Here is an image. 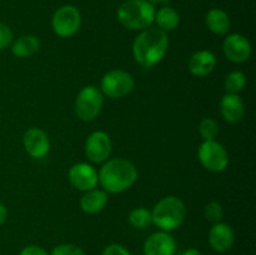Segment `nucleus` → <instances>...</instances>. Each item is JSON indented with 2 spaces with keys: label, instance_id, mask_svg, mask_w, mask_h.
Returning a JSON list of instances; mask_svg holds the SVG:
<instances>
[{
  "label": "nucleus",
  "instance_id": "nucleus-1",
  "mask_svg": "<svg viewBox=\"0 0 256 255\" xmlns=\"http://www.w3.org/2000/svg\"><path fill=\"white\" fill-rule=\"evenodd\" d=\"M169 45L166 32L159 28L144 29L132 44V54L135 60L144 68L156 65L165 56Z\"/></svg>",
  "mask_w": 256,
  "mask_h": 255
},
{
  "label": "nucleus",
  "instance_id": "nucleus-2",
  "mask_svg": "<svg viewBox=\"0 0 256 255\" xmlns=\"http://www.w3.org/2000/svg\"><path fill=\"white\" fill-rule=\"evenodd\" d=\"M98 175L105 192L119 194L129 189L136 182L138 170L129 160L115 158L108 160Z\"/></svg>",
  "mask_w": 256,
  "mask_h": 255
},
{
  "label": "nucleus",
  "instance_id": "nucleus-3",
  "mask_svg": "<svg viewBox=\"0 0 256 255\" xmlns=\"http://www.w3.org/2000/svg\"><path fill=\"white\" fill-rule=\"evenodd\" d=\"M186 216L184 202L178 196H165L158 202L152 212V222L162 232H172L182 226Z\"/></svg>",
  "mask_w": 256,
  "mask_h": 255
},
{
  "label": "nucleus",
  "instance_id": "nucleus-4",
  "mask_svg": "<svg viewBox=\"0 0 256 255\" xmlns=\"http://www.w3.org/2000/svg\"><path fill=\"white\" fill-rule=\"evenodd\" d=\"M155 8L146 0H128L120 5L118 19L130 30H144L155 20Z\"/></svg>",
  "mask_w": 256,
  "mask_h": 255
},
{
  "label": "nucleus",
  "instance_id": "nucleus-5",
  "mask_svg": "<svg viewBox=\"0 0 256 255\" xmlns=\"http://www.w3.org/2000/svg\"><path fill=\"white\" fill-rule=\"evenodd\" d=\"M104 104L102 92L94 85H88L80 90L75 102V112L82 122H92L99 115Z\"/></svg>",
  "mask_w": 256,
  "mask_h": 255
},
{
  "label": "nucleus",
  "instance_id": "nucleus-6",
  "mask_svg": "<svg viewBox=\"0 0 256 255\" xmlns=\"http://www.w3.org/2000/svg\"><path fill=\"white\" fill-rule=\"evenodd\" d=\"M198 156L205 169L212 172H222L229 164V155L220 142L206 140L200 145Z\"/></svg>",
  "mask_w": 256,
  "mask_h": 255
},
{
  "label": "nucleus",
  "instance_id": "nucleus-7",
  "mask_svg": "<svg viewBox=\"0 0 256 255\" xmlns=\"http://www.w3.org/2000/svg\"><path fill=\"white\" fill-rule=\"evenodd\" d=\"M134 88V79L124 70H112L102 79V92L112 99L126 96Z\"/></svg>",
  "mask_w": 256,
  "mask_h": 255
},
{
  "label": "nucleus",
  "instance_id": "nucleus-8",
  "mask_svg": "<svg viewBox=\"0 0 256 255\" xmlns=\"http://www.w3.org/2000/svg\"><path fill=\"white\" fill-rule=\"evenodd\" d=\"M82 25L79 10L72 5H65L58 9L52 15V26L55 34L62 38L72 36Z\"/></svg>",
  "mask_w": 256,
  "mask_h": 255
},
{
  "label": "nucleus",
  "instance_id": "nucleus-9",
  "mask_svg": "<svg viewBox=\"0 0 256 255\" xmlns=\"http://www.w3.org/2000/svg\"><path fill=\"white\" fill-rule=\"evenodd\" d=\"M112 152V142L106 132H94L88 136L85 142V154L92 162H105Z\"/></svg>",
  "mask_w": 256,
  "mask_h": 255
},
{
  "label": "nucleus",
  "instance_id": "nucleus-10",
  "mask_svg": "<svg viewBox=\"0 0 256 255\" xmlns=\"http://www.w3.org/2000/svg\"><path fill=\"white\" fill-rule=\"evenodd\" d=\"M69 182L75 189L88 192L96 186L99 182L98 172L86 162H78L69 170Z\"/></svg>",
  "mask_w": 256,
  "mask_h": 255
},
{
  "label": "nucleus",
  "instance_id": "nucleus-11",
  "mask_svg": "<svg viewBox=\"0 0 256 255\" xmlns=\"http://www.w3.org/2000/svg\"><path fill=\"white\" fill-rule=\"evenodd\" d=\"M22 144L28 154L36 159L46 156L50 150L49 136L39 128H30L22 138Z\"/></svg>",
  "mask_w": 256,
  "mask_h": 255
},
{
  "label": "nucleus",
  "instance_id": "nucleus-12",
  "mask_svg": "<svg viewBox=\"0 0 256 255\" xmlns=\"http://www.w3.org/2000/svg\"><path fill=\"white\" fill-rule=\"evenodd\" d=\"M222 50L228 59L232 62H246L252 54V45L245 36L240 34H232L226 36L222 44Z\"/></svg>",
  "mask_w": 256,
  "mask_h": 255
},
{
  "label": "nucleus",
  "instance_id": "nucleus-13",
  "mask_svg": "<svg viewBox=\"0 0 256 255\" xmlns=\"http://www.w3.org/2000/svg\"><path fill=\"white\" fill-rule=\"evenodd\" d=\"M176 242L166 232H158L150 235L144 242V255H174Z\"/></svg>",
  "mask_w": 256,
  "mask_h": 255
},
{
  "label": "nucleus",
  "instance_id": "nucleus-14",
  "mask_svg": "<svg viewBox=\"0 0 256 255\" xmlns=\"http://www.w3.org/2000/svg\"><path fill=\"white\" fill-rule=\"evenodd\" d=\"M235 235L232 226L225 222H215L209 232L210 246L218 252H225L234 245Z\"/></svg>",
  "mask_w": 256,
  "mask_h": 255
},
{
  "label": "nucleus",
  "instance_id": "nucleus-15",
  "mask_svg": "<svg viewBox=\"0 0 256 255\" xmlns=\"http://www.w3.org/2000/svg\"><path fill=\"white\" fill-rule=\"evenodd\" d=\"M216 65V58L209 50H200L192 54L189 59V70L195 76H206Z\"/></svg>",
  "mask_w": 256,
  "mask_h": 255
},
{
  "label": "nucleus",
  "instance_id": "nucleus-16",
  "mask_svg": "<svg viewBox=\"0 0 256 255\" xmlns=\"http://www.w3.org/2000/svg\"><path fill=\"white\" fill-rule=\"evenodd\" d=\"M220 112L228 122H238L244 116V102L238 94H225L220 100Z\"/></svg>",
  "mask_w": 256,
  "mask_h": 255
},
{
  "label": "nucleus",
  "instance_id": "nucleus-17",
  "mask_svg": "<svg viewBox=\"0 0 256 255\" xmlns=\"http://www.w3.org/2000/svg\"><path fill=\"white\" fill-rule=\"evenodd\" d=\"M108 202V194L104 190L92 189L85 192L80 199V208L88 214H96L102 212Z\"/></svg>",
  "mask_w": 256,
  "mask_h": 255
},
{
  "label": "nucleus",
  "instance_id": "nucleus-18",
  "mask_svg": "<svg viewBox=\"0 0 256 255\" xmlns=\"http://www.w3.org/2000/svg\"><path fill=\"white\" fill-rule=\"evenodd\" d=\"M40 42L34 35H22L12 45V52L18 58H29L39 50Z\"/></svg>",
  "mask_w": 256,
  "mask_h": 255
},
{
  "label": "nucleus",
  "instance_id": "nucleus-19",
  "mask_svg": "<svg viewBox=\"0 0 256 255\" xmlns=\"http://www.w3.org/2000/svg\"><path fill=\"white\" fill-rule=\"evenodd\" d=\"M206 25L210 32L218 35H225L230 28V20L222 9H212L206 15Z\"/></svg>",
  "mask_w": 256,
  "mask_h": 255
},
{
  "label": "nucleus",
  "instance_id": "nucleus-20",
  "mask_svg": "<svg viewBox=\"0 0 256 255\" xmlns=\"http://www.w3.org/2000/svg\"><path fill=\"white\" fill-rule=\"evenodd\" d=\"M156 22L159 29H162V32H170V30H174L175 28H178L180 22L179 14H178L176 10H174L172 8L165 6L162 8L158 12H155V20Z\"/></svg>",
  "mask_w": 256,
  "mask_h": 255
},
{
  "label": "nucleus",
  "instance_id": "nucleus-21",
  "mask_svg": "<svg viewBox=\"0 0 256 255\" xmlns=\"http://www.w3.org/2000/svg\"><path fill=\"white\" fill-rule=\"evenodd\" d=\"M245 84H246V78H245L244 72H239V70L230 72L224 82L228 94H238L244 89Z\"/></svg>",
  "mask_w": 256,
  "mask_h": 255
},
{
  "label": "nucleus",
  "instance_id": "nucleus-22",
  "mask_svg": "<svg viewBox=\"0 0 256 255\" xmlns=\"http://www.w3.org/2000/svg\"><path fill=\"white\" fill-rule=\"evenodd\" d=\"M129 222L134 228L144 229V228L149 226L152 222V212H149V210L145 209V208H136V209L130 212Z\"/></svg>",
  "mask_w": 256,
  "mask_h": 255
},
{
  "label": "nucleus",
  "instance_id": "nucleus-23",
  "mask_svg": "<svg viewBox=\"0 0 256 255\" xmlns=\"http://www.w3.org/2000/svg\"><path fill=\"white\" fill-rule=\"evenodd\" d=\"M199 132L205 142L206 140H215V138L219 134V126H218L216 122L214 119H212V118H204L200 122Z\"/></svg>",
  "mask_w": 256,
  "mask_h": 255
},
{
  "label": "nucleus",
  "instance_id": "nucleus-24",
  "mask_svg": "<svg viewBox=\"0 0 256 255\" xmlns=\"http://www.w3.org/2000/svg\"><path fill=\"white\" fill-rule=\"evenodd\" d=\"M204 214L209 222H220V220L224 216V210L222 206L216 202H210L205 205L204 208Z\"/></svg>",
  "mask_w": 256,
  "mask_h": 255
},
{
  "label": "nucleus",
  "instance_id": "nucleus-25",
  "mask_svg": "<svg viewBox=\"0 0 256 255\" xmlns=\"http://www.w3.org/2000/svg\"><path fill=\"white\" fill-rule=\"evenodd\" d=\"M50 255H85L82 248L72 244H62L54 248Z\"/></svg>",
  "mask_w": 256,
  "mask_h": 255
},
{
  "label": "nucleus",
  "instance_id": "nucleus-26",
  "mask_svg": "<svg viewBox=\"0 0 256 255\" xmlns=\"http://www.w3.org/2000/svg\"><path fill=\"white\" fill-rule=\"evenodd\" d=\"M12 42V32L5 22H0V50L5 49Z\"/></svg>",
  "mask_w": 256,
  "mask_h": 255
},
{
  "label": "nucleus",
  "instance_id": "nucleus-27",
  "mask_svg": "<svg viewBox=\"0 0 256 255\" xmlns=\"http://www.w3.org/2000/svg\"><path fill=\"white\" fill-rule=\"evenodd\" d=\"M102 255H132L124 246L119 244H110L102 252Z\"/></svg>",
  "mask_w": 256,
  "mask_h": 255
},
{
  "label": "nucleus",
  "instance_id": "nucleus-28",
  "mask_svg": "<svg viewBox=\"0 0 256 255\" xmlns=\"http://www.w3.org/2000/svg\"><path fill=\"white\" fill-rule=\"evenodd\" d=\"M19 255H48L46 250L38 245H29L20 252Z\"/></svg>",
  "mask_w": 256,
  "mask_h": 255
},
{
  "label": "nucleus",
  "instance_id": "nucleus-29",
  "mask_svg": "<svg viewBox=\"0 0 256 255\" xmlns=\"http://www.w3.org/2000/svg\"><path fill=\"white\" fill-rule=\"evenodd\" d=\"M8 218V210L2 204H0V225H2L5 222Z\"/></svg>",
  "mask_w": 256,
  "mask_h": 255
},
{
  "label": "nucleus",
  "instance_id": "nucleus-30",
  "mask_svg": "<svg viewBox=\"0 0 256 255\" xmlns=\"http://www.w3.org/2000/svg\"><path fill=\"white\" fill-rule=\"evenodd\" d=\"M182 255H202V252H200V250H198V249H188V250H185L184 252H182Z\"/></svg>",
  "mask_w": 256,
  "mask_h": 255
},
{
  "label": "nucleus",
  "instance_id": "nucleus-31",
  "mask_svg": "<svg viewBox=\"0 0 256 255\" xmlns=\"http://www.w3.org/2000/svg\"><path fill=\"white\" fill-rule=\"evenodd\" d=\"M146 2H152V4H162V2H165L166 0H146Z\"/></svg>",
  "mask_w": 256,
  "mask_h": 255
}]
</instances>
